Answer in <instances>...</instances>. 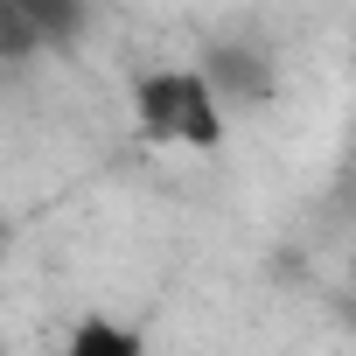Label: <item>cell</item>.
Instances as JSON below:
<instances>
[{
  "label": "cell",
  "instance_id": "7a4b0ae2",
  "mask_svg": "<svg viewBox=\"0 0 356 356\" xmlns=\"http://www.w3.org/2000/svg\"><path fill=\"white\" fill-rule=\"evenodd\" d=\"M203 70H210L224 112H252V105H266V98L280 91L273 56H259V49H245V42H217V49L203 56Z\"/></svg>",
  "mask_w": 356,
  "mask_h": 356
},
{
  "label": "cell",
  "instance_id": "6da1fadb",
  "mask_svg": "<svg viewBox=\"0 0 356 356\" xmlns=\"http://www.w3.org/2000/svg\"><path fill=\"white\" fill-rule=\"evenodd\" d=\"M133 126L147 147H189V154H217L231 140V112H224L203 63L140 70L133 77Z\"/></svg>",
  "mask_w": 356,
  "mask_h": 356
},
{
  "label": "cell",
  "instance_id": "3957f363",
  "mask_svg": "<svg viewBox=\"0 0 356 356\" xmlns=\"http://www.w3.org/2000/svg\"><path fill=\"white\" fill-rule=\"evenodd\" d=\"M63 356H154V349H147V335H140L133 321H112V314H77V328H70Z\"/></svg>",
  "mask_w": 356,
  "mask_h": 356
}]
</instances>
